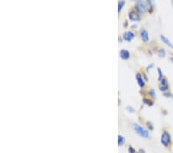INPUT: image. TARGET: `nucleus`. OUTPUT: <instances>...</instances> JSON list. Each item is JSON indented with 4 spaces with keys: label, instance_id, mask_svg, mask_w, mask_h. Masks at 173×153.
Listing matches in <instances>:
<instances>
[{
    "label": "nucleus",
    "instance_id": "nucleus-1",
    "mask_svg": "<svg viewBox=\"0 0 173 153\" xmlns=\"http://www.w3.org/2000/svg\"><path fill=\"white\" fill-rule=\"evenodd\" d=\"M134 131H135L136 134H138L140 137L143 138H150V135H149V132L147 131L146 129L143 128V127H141V125H137V124H134Z\"/></svg>",
    "mask_w": 173,
    "mask_h": 153
},
{
    "label": "nucleus",
    "instance_id": "nucleus-2",
    "mask_svg": "<svg viewBox=\"0 0 173 153\" xmlns=\"http://www.w3.org/2000/svg\"><path fill=\"white\" fill-rule=\"evenodd\" d=\"M160 141H161V145H163L164 147L167 148L170 145L171 142V137L170 133L168 131H164L161 134V139H160Z\"/></svg>",
    "mask_w": 173,
    "mask_h": 153
},
{
    "label": "nucleus",
    "instance_id": "nucleus-3",
    "mask_svg": "<svg viewBox=\"0 0 173 153\" xmlns=\"http://www.w3.org/2000/svg\"><path fill=\"white\" fill-rule=\"evenodd\" d=\"M135 10L140 13H145L148 11V5L143 0H138L135 3Z\"/></svg>",
    "mask_w": 173,
    "mask_h": 153
},
{
    "label": "nucleus",
    "instance_id": "nucleus-4",
    "mask_svg": "<svg viewBox=\"0 0 173 153\" xmlns=\"http://www.w3.org/2000/svg\"><path fill=\"white\" fill-rule=\"evenodd\" d=\"M159 82H160L159 86H158L159 91L163 93L168 91V89H169V85H168V80H167L165 78H164L163 79H161Z\"/></svg>",
    "mask_w": 173,
    "mask_h": 153
},
{
    "label": "nucleus",
    "instance_id": "nucleus-5",
    "mask_svg": "<svg viewBox=\"0 0 173 153\" xmlns=\"http://www.w3.org/2000/svg\"><path fill=\"white\" fill-rule=\"evenodd\" d=\"M128 18L131 21L138 22L141 20V15H140V12H138L137 10H132L128 13Z\"/></svg>",
    "mask_w": 173,
    "mask_h": 153
},
{
    "label": "nucleus",
    "instance_id": "nucleus-6",
    "mask_svg": "<svg viewBox=\"0 0 173 153\" xmlns=\"http://www.w3.org/2000/svg\"><path fill=\"white\" fill-rule=\"evenodd\" d=\"M140 38L144 43H147L149 40V36H148V33L146 30L145 29H141L139 32Z\"/></svg>",
    "mask_w": 173,
    "mask_h": 153
},
{
    "label": "nucleus",
    "instance_id": "nucleus-7",
    "mask_svg": "<svg viewBox=\"0 0 173 153\" xmlns=\"http://www.w3.org/2000/svg\"><path fill=\"white\" fill-rule=\"evenodd\" d=\"M135 79H136L137 84L141 88H143L145 87V81H144L142 76L140 73H137L136 75H135Z\"/></svg>",
    "mask_w": 173,
    "mask_h": 153
},
{
    "label": "nucleus",
    "instance_id": "nucleus-8",
    "mask_svg": "<svg viewBox=\"0 0 173 153\" xmlns=\"http://www.w3.org/2000/svg\"><path fill=\"white\" fill-rule=\"evenodd\" d=\"M134 37H135V34L132 32H130V31L129 32H125L123 34L124 40L125 41H127V42H131L134 39Z\"/></svg>",
    "mask_w": 173,
    "mask_h": 153
},
{
    "label": "nucleus",
    "instance_id": "nucleus-9",
    "mask_svg": "<svg viewBox=\"0 0 173 153\" xmlns=\"http://www.w3.org/2000/svg\"><path fill=\"white\" fill-rule=\"evenodd\" d=\"M120 57H121L122 60H128L130 57V53L129 51L127 50H121L120 51Z\"/></svg>",
    "mask_w": 173,
    "mask_h": 153
},
{
    "label": "nucleus",
    "instance_id": "nucleus-10",
    "mask_svg": "<svg viewBox=\"0 0 173 153\" xmlns=\"http://www.w3.org/2000/svg\"><path fill=\"white\" fill-rule=\"evenodd\" d=\"M160 39L161 40V41H162L165 45L168 46V47H169V48H171V50H173V44L170 42V40L166 37H165L164 35H161L160 36Z\"/></svg>",
    "mask_w": 173,
    "mask_h": 153
},
{
    "label": "nucleus",
    "instance_id": "nucleus-11",
    "mask_svg": "<svg viewBox=\"0 0 173 153\" xmlns=\"http://www.w3.org/2000/svg\"><path fill=\"white\" fill-rule=\"evenodd\" d=\"M146 2H147V5H148V7H149L151 12H152V11L155 9V1H154V0H146Z\"/></svg>",
    "mask_w": 173,
    "mask_h": 153
},
{
    "label": "nucleus",
    "instance_id": "nucleus-12",
    "mask_svg": "<svg viewBox=\"0 0 173 153\" xmlns=\"http://www.w3.org/2000/svg\"><path fill=\"white\" fill-rule=\"evenodd\" d=\"M125 140L122 135H118V146H122L125 143Z\"/></svg>",
    "mask_w": 173,
    "mask_h": 153
},
{
    "label": "nucleus",
    "instance_id": "nucleus-13",
    "mask_svg": "<svg viewBox=\"0 0 173 153\" xmlns=\"http://www.w3.org/2000/svg\"><path fill=\"white\" fill-rule=\"evenodd\" d=\"M166 55V52H165V50L163 48H161V49L158 50V56L160 58H164Z\"/></svg>",
    "mask_w": 173,
    "mask_h": 153
},
{
    "label": "nucleus",
    "instance_id": "nucleus-14",
    "mask_svg": "<svg viewBox=\"0 0 173 153\" xmlns=\"http://www.w3.org/2000/svg\"><path fill=\"white\" fill-rule=\"evenodd\" d=\"M143 103L145 104H146L147 106H149V107L152 106V105H153V104H154L153 101H151V100L148 99V98H144V99H143Z\"/></svg>",
    "mask_w": 173,
    "mask_h": 153
},
{
    "label": "nucleus",
    "instance_id": "nucleus-15",
    "mask_svg": "<svg viewBox=\"0 0 173 153\" xmlns=\"http://www.w3.org/2000/svg\"><path fill=\"white\" fill-rule=\"evenodd\" d=\"M157 72H158V81H161V79H163L164 78V76H163V73H162V71H161V68H157Z\"/></svg>",
    "mask_w": 173,
    "mask_h": 153
},
{
    "label": "nucleus",
    "instance_id": "nucleus-16",
    "mask_svg": "<svg viewBox=\"0 0 173 153\" xmlns=\"http://www.w3.org/2000/svg\"><path fill=\"white\" fill-rule=\"evenodd\" d=\"M148 95L152 98H156V93H155V90L152 89V88L148 91Z\"/></svg>",
    "mask_w": 173,
    "mask_h": 153
},
{
    "label": "nucleus",
    "instance_id": "nucleus-17",
    "mask_svg": "<svg viewBox=\"0 0 173 153\" xmlns=\"http://www.w3.org/2000/svg\"><path fill=\"white\" fill-rule=\"evenodd\" d=\"M125 5V1H120L118 4V12H120L122 9L123 6Z\"/></svg>",
    "mask_w": 173,
    "mask_h": 153
},
{
    "label": "nucleus",
    "instance_id": "nucleus-18",
    "mask_svg": "<svg viewBox=\"0 0 173 153\" xmlns=\"http://www.w3.org/2000/svg\"><path fill=\"white\" fill-rule=\"evenodd\" d=\"M163 95H164V97H165V98H173V94H171V93L168 92V91L163 93Z\"/></svg>",
    "mask_w": 173,
    "mask_h": 153
},
{
    "label": "nucleus",
    "instance_id": "nucleus-19",
    "mask_svg": "<svg viewBox=\"0 0 173 153\" xmlns=\"http://www.w3.org/2000/svg\"><path fill=\"white\" fill-rule=\"evenodd\" d=\"M128 153H136V150L133 148V147L131 146V145H129L128 146Z\"/></svg>",
    "mask_w": 173,
    "mask_h": 153
},
{
    "label": "nucleus",
    "instance_id": "nucleus-20",
    "mask_svg": "<svg viewBox=\"0 0 173 153\" xmlns=\"http://www.w3.org/2000/svg\"><path fill=\"white\" fill-rule=\"evenodd\" d=\"M127 110H128V112H130V113H134L135 111V110L132 107H127Z\"/></svg>",
    "mask_w": 173,
    "mask_h": 153
},
{
    "label": "nucleus",
    "instance_id": "nucleus-21",
    "mask_svg": "<svg viewBox=\"0 0 173 153\" xmlns=\"http://www.w3.org/2000/svg\"><path fill=\"white\" fill-rule=\"evenodd\" d=\"M147 125H148V128H149V130L153 129V127H152V125H151V124L150 122H147Z\"/></svg>",
    "mask_w": 173,
    "mask_h": 153
},
{
    "label": "nucleus",
    "instance_id": "nucleus-22",
    "mask_svg": "<svg viewBox=\"0 0 173 153\" xmlns=\"http://www.w3.org/2000/svg\"><path fill=\"white\" fill-rule=\"evenodd\" d=\"M152 67H153V64H151V65H150V67L148 66V68H147V71H149V70H151V68H152Z\"/></svg>",
    "mask_w": 173,
    "mask_h": 153
},
{
    "label": "nucleus",
    "instance_id": "nucleus-23",
    "mask_svg": "<svg viewBox=\"0 0 173 153\" xmlns=\"http://www.w3.org/2000/svg\"><path fill=\"white\" fill-rule=\"evenodd\" d=\"M137 153H145V151H144V150H142V149H140Z\"/></svg>",
    "mask_w": 173,
    "mask_h": 153
},
{
    "label": "nucleus",
    "instance_id": "nucleus-24",
    "mask_svg": "<svg viewBox=\"0 0 173 153\" xmlns=\"http://www.w3.org/2000/svg\"><path fill=\"white\" fill-rule=\"evenodd\" d=\"M170 60H171V62L173 63V57H170Z\"/></svg>",
    "mask_w": 173,
    "mask_h": 153
},
{
    "label": "nucleus",
    "instance_id": "nucleus-25",
    "mask_svg": "<svg viewBox=\"0 0 173 153\" xmlns=\"http://www.w3.org/2000/svg\"><path fill=\"white\" fill-rule=\"evenodd\" d=\"M171 5H172V7H173V0H171Z\"/></svg>",
    "mask_w": 173,
    "mask_h": 153
},
{
    "label": "nucleus",
    "instance_id": "nucleus-26",
    "mask_svg": "<svg viewBox=\"0 0 173 153\" xmlns=\"http://www.w3.org/2000/svg\"><path fill=\"white\" fill-rule=\"evenodd\" d=\"M171 56H172V57H173V54H171Z\"/></svg>",
    "mask_w": 173,
    "mask_h": 153
}]
</instances>
